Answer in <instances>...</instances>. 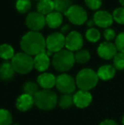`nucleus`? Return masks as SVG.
Segmentation results:
<instances>
[{
  "mask_svg": "<svg viewBox=\"0 0 124 125\" xmlns=\"http://www.w3.org/2000/svg\"><path fill=\"white\" fill-rule=\"evenodd\" d=\"M46 24L50 28H57L62 24L63 15L57 11H53L45 16Z\"/></svg>",
  "mask_w": 124,
  "mask_h": 125,
  "instance_id": "obj_18",
  "label": "nucleus"
},
{
  "mask_svg": "<svg viewBox=\"0 0 124 125\" xmlns=\"http://www.w3.org/2000/svg\"><path fill=\"white\" fill-rule=\"evenodd\" d=\"M74 105L79 108H85L92 102V94L88 91L79 90L73 95Z\"/></svg>",
  "mask_w": 124,
  "mask_h": 125,
  "instance_id": "obj_13",
  "label": "nucleus"
},
{
  "mask_svg": "<svg viewBox=\"0 0 124 125\" xmlns=\"http://www.w3.org/2000/svg\"><path fill=\"white\" fill-rule=\"evenodd\" d=\"M74 104L73 96L71 94H64L59 100V105L63 109L69 108Z\"/></svg>",
  "mask_w": 124,
  "mask_h": 125,
  "instance_id": "obj_26",
  "label": "nucleus"
},
{
  "mask_svg": "<svg viewBox=\"0 0 124 125\" xmlns=\"http://www.w3.org/2000/svg\"><path fill=\"white\" fill-rule=\"evenodd\" d=\"M55 11L60 14H66L67 10L72 6L71 0H53Z\"/></svg>",
  "mask_w": 124,
  "mask_h": 125,
  "instance_id": "obj_21",
  "label": "nucleus"
},
{
  "mask_svg": "<svg viewBox=\"0 0 124 125\" xmlns=\"http://www.w3.org/2000/svg\"><path fill=\"white\" fill-rule=\"evenodd\" d=\"M122 123H123V125H124V115L123 117V119H122Z\"/></svg>",
  "mask_w": 124,
  "mask_h": 125,
  "instance_id": "obj_38",
  "label": "nucleus"
},
{
  "mask_svg": "<svg viewBox=\"0 0 124 125\" xmlns=\"http://www.w3.org/2000/svg\"><path fill=\"white\" fill-rule=\"evenodd\" d=\"M75 62L74 54L68 50H62L55 53L53 56V66L59 72H67L73 66Z\"/></svg>",
  "mask_w": 124,
  "mask_h": 125,
  "instance_id": "obj_3",
  "label": "nucleus"
},
{
  "mask_svg": "<svg viewBox=\"0 0 124 125\" xmlns=\"http://www.w3.org/2000/svg\"><path fill=\"white\" fill-rule=\"evenodd\" d=\"M15 7L18 12L21 14L27 13L31 8V3L30 0H17Z\"/></svg>",
  "mask_w": 124,
  "mask_h": 125,
  "instance_id": "obj_25",
  "label": "nucleus"
},
{
  "mask_svg": "<svg viewBox=\"0 0 124 125\" xmlns=\"http://www.w3.org/2000/svg\"><path fill=\"white\" fill-rule=\"evenodd\" d=\"M68 30H69V26H68V25H65L64 27L62 28V32H66V31H67Z\"/></svg>",
  "mask_w": 124,
  "mask_h": 125,
  "instance_id": "obj_36",
  "label": "nucleus"
},
{
  "mask_svg": "<svg viewBox=\"0 0 124 125\" xmlns=\"http://www.w3.org/2000/svg\"><path fill=\"white\" fill-rule=\"evenodd\" d=\"M23 89H24V92H25L24 94H29V95L32 96V97H34L37 94V93L39 91L38 90V86L33 82L26 83L25 85H24Z\"/></svg>",
  "mask_w": 124,
  "mask_h": 125,
  "instance_id": "obj_28",
  "label": "nucleus"
},
{
  "mask_svg": "<svg viewBox=\"0 0 124 125\" xmlns=\"http://www.w3.org/2000/svg\"><path fill=\"white\" fill-rule=\"evenodd\" d=\"M55 86L63 94H71L76 89V81L71 76L61 74L56 77Z\"/></svg>",
  "mask_w": 124,
  "mask_h": 125,
  "instance_id": "obj_9",
  "label": "nucleus"
},
{
  "mask_svg": "<svg viewBox=\"0 0 124 125\" xmlns=\"http://www.w3.org/2000/svg\"><path fill=\"white\" fill-rule=\"evenodd\" d=\"M83 44V36L77 31H70L66 36V44L65 47L70 51H78L81 50Z\"/></svg>",
  "mask_w": 124,
  "mask_h": 125,
  "instance_id": "obj_10",
  "label": "nucleus"
},
{
  "mask_svg": "<svg viewBox=\"0 0 124 125\" xmlns=\"http://www.w3.org/2000/svg\"><path fill=\"white\" fill-rule=\"evenodd\" d=\"M87 25H88V26L89 28H91V27H93L95 24H94V20H88V21H87Z\"/></svg>",
  "mask_w": 124,
  "mask_h": 125,
  "instance_id": "obj_35",
  "label": "nucleus"
},
{
  "mask_svg": "<svg viewBox=\"0 0 124 125\" xmlns=\"http://www.w3.org/2000/svg\"><path fill=\"white\" fill-rule=\"evenodd\" d=\"M86 5L92 10H97L102 5V0H85Z\"/></svg>",
  "mask_w": 124,
  "mask_h": 125,
  "instance_id": "obj_33",
  "label": "nucleus"
},
{
  "mask_svg": "<svg viewBox=\"0 0 124 125\" xmlns=\"http://www.w3.org/2000/svg\"><path fill=\"white\" fill-rule=\"evenodd\" d=\"M11 64L14 70L20 74H27L34 67L32 57L24 52L15 54L11 61Z\"/></svg>",
  "mask_w": 124,
  "mask_h": 125,
  "instance_id": "obj_5",
  "label": "nucleus"
},
{
  "mask_svg": "<svg viewBox=\"0 0 124 125\" xmlns=\"http://www.w3.org/2000/svg\"><path fill=\"white\" fill-rule=\"evenodd\" d=\"M38 1H40V0H38Z\"/></svg>",
  "mask_w": 124,
  "mask_h": 125,
  "instance_id": "obj_39",
  "label": "nucleus"
},
{
  "mask_svg": "<svg viewBox=\"0 0 124 125\" xmlns=\"http://www.w3.org/2000/svg\"><path fill=\"white\" fill-rule=\"evenodd\" d=\"M75 61L80 64H84L90 60V53L86 50H80L74 54Z\"/></svg>",
  "mask_w": 124,
  "mask_h": 125,
  "instance_id": "obj_23",
  "label": "nucleus"
},
{
  "mask_svg": "<svg viewBox=\"0 0 124 125\" xmlns=\"http://www.w3.org/2000/svg\"><path fill=\"white\" fill-rule=\"evenodd\" d=\"M15 71L11 63L4 62L0 66V77L3 80H9L14 77Z\"/></svg>",
  "mask_w": 124,
  "mask_h": 125,
  "instance_id": "obj_20",
  "label": "nucleus"
},
{
  "mask_svg": "<svg viewBox=\"0 0 124 125\" xmlns=\"http://www.w3.org/2000/svg\"><path fill=\"white\" fill-rule=\"evenodd\" d=\"M119 3H120V4L122 5V7L124 8V0H119Z\"/></svg>",
  "mask_w": 124,
  "mask_h": 125,
  "instance_id": "obj_37",
  "label": "nucleus"
},
{
  "mask_svg": "<svg viewBox=\"0 0 124 125\" xmlns=\"http://www.w3.org/2000/svg\"><path fill=\"white\" fill-rule=\"evenodd\" d=\"M38 83L43 89H51L56 83V77L51 73H44L38 76Z\"/></svg>",
  "mask_w": 124,
  "mask_h": 125,
  "instance_id": "obj_15",
  "label": "nucleus"
},
{
  "mask_svg": "<svg viewBox=\"0 0 124 125\" xmlns=\"http://www.w3.org/2000/svg\"><path fill=\"white\" fill-rule=\"evenodd\" d=\"M115 45L118 52L124 54V31H122L118 35H116V38L115 39Z\"/></svg>",
  "mask_w": 124,
  "mask_h": 125,
  "instance_id": "obj_31",
  "label": "nucleus"
},
{
  "mask_svg": "<svg viewBox=\"0 0 124 125\" xmlns=\"http://www.w3.org/2000/svg\"><path fill=\"white\" fill-rule=\"evenodd\" d=\"M99 81L97 73L90 68H84L77 73L76 84L81 90L88 91L96 86Z\"/></svg>",
  "mask_w": 124,
  "mask_h": 125,
  "instance_id": "obj_2",
  "label": "nucleus"
},
{
  "mask_svg": "<svg viewBox=\"0 0 124 125\" xmlns=\"http://www.w3.org/2000/svg\"><path fill=\"white\" fill-rule=\"evenodd\" d=\"M113 20L118 24L124 25V8L123 7H118L115 9L112 12Z\"/></svg>",
  "mask_w": 124,
  "mask_h": 125,
  "instance_id": "obj_30",
  "label": "nucleus"
},
{
  "mask_svg": "<svg viewBox=\"0 0 124 125\" xmlns=\"http://www.w3.org/2000/svg\"><path fill=\"white\" fill-rule=\"evenodd\" d=\"M58 102L57 94L51 89H43L39 90L34 96V104L44 111L53 109Z\"/></svg>",
  "mask_w": 124,
  "mask_h": 125,
  "instance_id": "obj_4",
  "label": "nucleus"
},
{
  "mask_svg": "<svg viewBox=\"0 0 124 125\" xmlns=\"http://www.w3.org/2000/svg\"><path fill=\"white\" fill-rule=\"evenodd\" d=\"M20 47L24 53L36 56L46 51V39L39 31H30L22 37Z\"/></svg>",
  "mask_w": 124,
  "mask_h": 125,
  "instance_id": "obj_1",
  "label": "nucleus"
},
{
  "mask_svg": "<svg viewBox=\"0 0 124 125\" xmlns=\"http://www.w3.org/2000/svg\"><path fill=\"white\" fill-rule=\"evenodd\" d=\"M99 125H118V124H116L115 121L111 120V119H107V120L103 121V122L101 123Z\"/></svg>",
  "mask_w": 124,
  "mask_h": 125,
  "instance_id": "obj_34",
  "label": "nucleus"
},
{
  "mask_svg": "<svg viewBox=\"0 0 124 125\" xmlns=\"http://www.w3.org/2000/svg\"><path fill=\"white\" fill-rule=\"evenodd\" d=\"M113 66L116 70H124V54L121 52H117V54L113 58Z\"/></svg>",
  "mask_w": 124,
  "mask_h": 125,
  "instance_id": "obj_27",
  "label": "nucleus"
},
{
  "mask_svg": "<svg viewBox=\"0 0 124 125\" xmlns=\"http://www.w3.org/2000/svg\"><path fill=\"white\" fill-rule=\"evenodd\" d=\"M100 36H101L100 31L94 27L88 28L87 30L86 33H85L86 38L89 42H92V43H96V42L99 41L100 39Z\"/></svg>",
  "mask_w": 124,
  "mask_h": 125,
  "instance_id": "obj_24",
  "label": "nucleus"
},
{
  "mask_svg": "<svg viewBox=\"0 0 124 125\" xmlns=\"http://www.w3.org/2000/svg\"><path fill=\"white\" fill-rule=\"evenodd\" d=\"M65 15L68 20L75 25H83L88 21L87 11L82 6L77 4H73Z\"/></svg>",
  "mask_w": 124,
  "mask_h": 125,
  "instance_id": "obj_7",
  "label": "nucleus"
},
{
  "mask_svg": "<svg viewBox=\"0 0 124 125\" xmlns=\"http://www.w3.org/2000/svg\"><path fill=\"white\" fill-rule=\"evenodd\" d=\"M116 70L115 69V67L111 65H104L99 68L97 75L98 77L102 80H110L116 74Z\"/></svg>",
  "mask_w": 124,
  "mask_h": 125,
  "instance_id": "obj_17",
  "label": "nucleus"
},
{
  "mask_svg": "<svg viewBox=\"0 0 124 125\" xmlns=\"http://www.w3.org/2000/svg\"><path fill=\"white\" fill-rule=\"evenodd\" d=\"M66 44V37L62 32H53L48 35L46 39V49L48 55L52 53H57L62 50Z\"/></svg>",
  "mask_w": 124,
  "mask_h": 125,
  "instance_id": "obj_6",
  "label": "nucleus"
},
{
  "mask_svg": "<svg viewBox=\"0 0 124 125\" xmlns=\"http://www.w3.org/2000/svg\"><path fill=\"white\" fill-rule=\"evenodd\" d=\"M12 116L8 110L0 109V125H11Z\"/></svg>",
  "mask_w": 124,
  "mask_h": 125,
  "instance_id": "obj_29",
  "label": "nucleus"
},
{
  "mask_svg": "<svg viewBox=\"0 0 124 125\" xmlns=\"http://www.w3.org/2000/svg\"><path fill=\"white\" fill-rule=\"evenodd\" d=\"M15 50L14 48L10 44L8 43H3L0 45V57L3 60H10L13 59L15 56Z\"/></svg>",
  "mask_w": 124,
  "mask_h": 125,
  "instance_id": "obj_22",
  "label": "nucleus"
},
{
  "mask_svg": "<svg viewBox=\"0 0 124 125\" xmlns=\"http://www.w3.org/2000/svg\"><path fill=\"white\" fill-rule=\"evenodd\" d=\"M34 104V97L27 94H23L19 96L16 100V107L18 110L21 112L28 111L32 107Z\"/></svg>",
  "mask_w": 124,
  "mask_h": 125,
  "instance_id": "obj_16",
  "label": "nucleus"
},
{
  "mask_svg": "<svg viewBox=\"0 0 124 125\" xmlns=\"http://www.w3.org/2000/svg\"><path fill=\"white\" fill-rule=\"evenodd\" d=\"M38 12L43 15H47L54 11V1L53 0H40L37 4Z\"/></svg>",
  "mask_w": 124,
  "mask_h": 125,
  "instance_id": "obj_19",
  "label": "nucleus"
},
{
  "mask_svg": "<svg viewBox=\"0 0 124 125\" xmlns=\"http://www.w3.org/2000/svg\"><path fill=\"white\" fill-rule=\"evenodd\" d=\"M26 24L27 27L33 31H39L46 25L45 15L38 11L30 12L26 19Z\"/></svg>",
  "mask_w": 124,
  "mask_h": 125,
  "instance_id": "obj_8",
  "label": "nucleus"
},
{
  "mask_svg": "<svg viewBox=\"0 0 124 125\" xmlns=\"http://www.w3.org/2000/svg\"><path fill=\"white\" fill-rule=\"evenodd\" d=\"M93 20L96 26L105 29L109 28L114 21L112 14L109 13L106 10H97L94 13Z\"/></svg>",
  "mask_w": 124,
  "mask_h": 125,
  "instance_id": "obj_11",
  "label": "nucleus"
},
{
  "mask_svg": "<svg viewBox=\"0 0 124 125\" xmlns=\"http://www.w3.org/2000/svg\"><path fill=\"white\" fill-rule=\"evenodd\" d=\"M117 51L115 43L107 41L101 43L97 49V53L99 57L106 61L113 59L114 56L117 54Z\"/></svg>",
  "mask_w": 124,
  "mask_h": 125,
  "instance_id": "obj_12",
  "label": "nucleus"
},
{
  "mask_svg": "<svg viewBox=\"0 0 124 125\" xmlns=\"http://www.w3.org/2000/svg\"><path fill=\"white\" fill-rule=\"evenodd\" d=\"M50 64V60L46 51L41 54H37L33 59L34 67L39 72H44L48 68Z\"/></svg>",
  "mask_w": 124,
  "mask_h": 125,
  "instance_id": "obj_14",
  "label": "nucleus"
},
{
  "mask_svg": "<svg viewBox=\"0 0 124 125\" xmlns=\"http://www.w3.org/2000/svg\"><path fill=\"white\" fill-rule=\"evenodd\" d=\"M103 36H104L105 39L107 42H111L112 40H115L116 38V31L111 28H106L105 29L104 32H103Z\"/></svg>",
  "mask_w": 124,
  "mask_h": 125,
  "instance_id": "obj_32",
  "label": "nucleus"
}]
</instances>
